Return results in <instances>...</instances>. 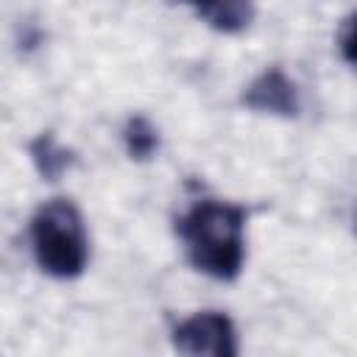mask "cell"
I'll return each mask as SVG.
<instances>
[{"instance_id": "obj_8", "label": "cell", "mask_w": 357, "mask_h": 357, "mask_svg": "<svg viewBox=\"0 0 357 357\" xmlns=\"http://www.w3.org/2000/svg\"><path fill=\"white\" fill-rule=\"evenodd\" d=\"M340 53L349 64L357 67V14H351L340 31Z\"/></svg>"}, {"instance_id": "obj_3", "label": "cell", "mask_w": 357, "mask_h": 357, "mask_svg": "<svg viewBox=\"0 0 357 357\" xmlns=\"http://www.w3.org/2000/svg\"><path fill=\"white\" fill-rule=\"evenodd\" d=\"M173 346L181 354H209V357H234L237 354V332L229 315L206 310L173 329Z\"/></svg>"}, {"instance_id": "obj_6", "label": "cell", "mask_w": 357, "mask_h": 357, "mask_svg": "<svg viewBox=\"0 0 357 357\" xmlns=\"http://www.w3.org/2000/svg\"><path fill=\"white\" fill-rule=\"evenodd\" d=\"M28 151H31L33 167L39 170V176H42L45 181H59V178L73 167V162H75L73 151L61 148L53 134H39V137L31 142Z\"/></svg>"}, {"instance_id": "obj_2", "label": "cell", "mask_w": 357, "mask_h": 357, "mask_svg": "<svg viewBox=\"0 0 357 357\" xmlns=\"http://www.w3.org/2000/svg\"><path fill=\"white\" fill-rule=\"evenodd\" d=\"M31 245L36 265L56 279H75L89 259L81 212L67 198L42 204L31 220Z\"/></svg>"}, {"instance_id": "obj_1", "label": "cell", "mask_w": 357, "mask_h": 357, "mask_svg": "<svg viewBox=\"0 0 357 357\" xmlns=\"http://www.w3.org/2000/svg\"><path fill=\"white\" fill-rule=\"evenodd\" d=\"M176 231L195 271L231 282L245 259V209L223 201H195L178 220Z\"/></svg>"}, {"instance_id": "obj_7", "label": "cell", "mask_w": 357, "mask_h": 357, "mask_svg": "<svg viewBox=\"0 0 357 357\" xmlns=\"http://www.w3.org/2000/svg\"><path fill=\"white\" fill-rule=\"evenodd\" d=\"M123 142H126V151H128L131 159L145 162V159H151V156L156 153V148H159V134H156V128L151 126L148 117L134 114V117L126 123V128H123Z\"/></svg>"}, {"instance_id": "obj_5", "label": "cell", "mask_w": 357, "mask_h": 357, "mask_svg": "<svg viewBox=\"0 0 357 357\" xmlns=\"http://www.w3.org/2000/svg\"><path fill=\"white\" fill-rule=\"evenodd\" d=\"M195 8V14L220 33H240L254 20L251 0H184Z\"/></svg>"}, {"instance_id": "obj_4", "label": "cell", "mask_w": 357, "mask_h": 357, "mask_svg": "<svg viewBox=\"0 0 357 357\" xmlns=\"http://www.w3.org/2000/svg\"><path fill=\"white\" fill-rule=\"evenodd\" d=\"M243 103L254 112L279 114V117H296L301 112L298 89L279 67H271V70L259 73L248 84V89L243 92Z\"/></svg>"}]
</instances>
